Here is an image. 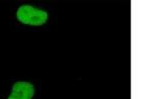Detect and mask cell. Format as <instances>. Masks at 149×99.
<instances>
[{"mask_svg": "<svg viewBox=\"0 0 149 99\" xmlns=\"http://www.w3.org/2000/svg\"><path fill=\"white\" fill-rule=\"evenodd\" d=\"M16 17L21 23L30 26H41L47 22L48 12L32 5H22L16 12Z\"/></svg>", "mask_w": 149, "mask_h": 99, "instance_id": "obj_1", "label": "cell"}, {"mask_svg": "<svg viewBox=\"0 0 149 99\" xmlns=\"http://www.w3.org/2000/svg\"><path fill=\"white\" fill-rule=\"evenodd\" d=\"M34 93L35 88L32 83L26 81H18L14 83L8 99H32Z\"/></svg>", "mask_w": 149, "mask_h": 99, "instance_id": "obj_2", "label": "cell"}]
</instances>
